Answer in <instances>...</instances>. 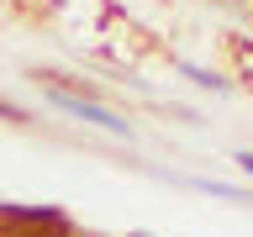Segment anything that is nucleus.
Here are the masks:
<instances>
[{
  "label": "nucleus",
  "mask_w": 253,
  "mask_h": 237,
  "mask_svg": "<svg viewBox=\"0 0 253 237\" xmlns=\"http://www.w3.org/2000/svg\"><path fill=\"white\" fill-rule=\"evenodd\" d=\"M0 232L5 237H63L58 211H16V205H0Z\"/></svg>",
  "instance_id": "f257e3e1"
}]
</instances>
